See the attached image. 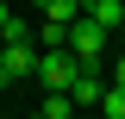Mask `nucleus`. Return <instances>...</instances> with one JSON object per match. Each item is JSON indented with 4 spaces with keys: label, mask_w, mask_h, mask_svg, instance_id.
I'll return each instance as SVG.
<instances>
[{
    "label": "nucleus",
    "mask_w": 125,
    "mask_h": 119,
    "mask_svg": "<svg viewBox=\"0 0 125 119\" xmlns=\"http://www.w3.org/2000/svg\"><path fill=\"white\" fill-rule=\"evenodd\" d=\"M38 57L44 44H0V63L13 69V82H38Z\"/></svg>",
    "instance_id": "7ed1b4c3"
},
{
    "label": "nucleus",
    "mask_w": 125,
    "mask_h": 119,
    "mask_svg": "<svg viewBox=\"0 0 125 119\" xmlns=\"http://www.w3.org/2000/svg\"><path fill=\"white\" fill-rule=\"evenodd\" d=\"M0 44H31V25H25V19H19V13H13V25L0 31Z\"/></svg>",
    "instance_id": "1a4fd4ad"
},
{
    "label": "nucleus",
    "mask_w": 125,
    "mask_h": 119,
    "mask_svg": "<svg viewBox=\"0 0 125 119\" xmlns=\"http://www.w3.org/2000/svg\"><path fill=\"white\" fill-rule=\"evenodd\" d=\"M6 25H13V6H6V0H0V31H6Z\"/></svg>",
    "instance_id": "9b49d317"
},
{
    "label": "nucleus",
    "mask_w": 125,
    "mask_h": 119,
    "mask_svg": "<svg viewBox=\"0 0 125 119\" xmlns=\"http://www.w3.org/2000/svg\"><path fill=\"white\" fill-rule=\"evenodd\" d=\"M94 19H100L106 31H119V25H125V0H100V6H94Z\"/></svg>",
    "instance_id": "6e6552de"
},
{
    "label": "nucleus",
    "mask_w": 125,
    "mask_h": 119,
    "mask_svg": "<svg viewBox=\"0 0 125 119\" xmlns=\"http://www.w3.org/2000/svg\"><path fill=\"white\" fill-rule=\"evenodd\" d=\"M100 94H106V82H100V69H88V63H81V75L69 82V100H75L81 113H94V107H100Z\"/></svg>",
    "instance_id": "20e7f679"
},
{
    "label": "nucleus",
    "mask_w": 125,
    "mask_h": 119,
    "mask_svg": "<svg viewBox=\"0 0 125 119\" xmlns=\"http://www.w3.org/2000/svg\"><path fill=\"white\" fill-rule=\"evenodd\" d=\"M113 82H119V88H125V50H119V57H113Z\"/></svg>",
    "instance_id": "9d476101"
},
{
    "label": "nucleus",
    "mask_w": 125,
    "mask_h": 119,
    "mask_svg": "<svg viewBox=\"0 0 125 119\" xmlns=\"http://www.w3.org/2000/svg\"><path fill=\"white\" fill-rule=\"evenodd\" d=\"M81 6H88V13H94V6H100V0H81Z\"/></svg>",
    "instance_id": "ddd939ff"
},
{
    "label": "nucleus",
    "mask_w": 125,
    "mask_h": 119,
    "mask_svg": "<svg viewBox=\"0 0 125 119\" xmlns=\"http://www.w3.org/2000/svg\"><path fill=\"white\" fill-rule=\"evenodd\" d=\"M94 113H100V119H125V88H119V82H106V94H100Z\"/></svg>",
    "instance_id": "0eeeda50"
},
{
    "label": "nucleus",
    "mask_w": 125,
    "mask_h": 119,
    "mask_svg": "<svg viewBox=\"0 0 125 119\" xmlns=\"http://www.w3.org/2000/svg\"><path fill=\"white\" fill-rule=\"evenodd\" d=\"M44 119H81V107L69 100V94H44V107H38Z\"/></svg>",
    "instance_id": "423d86ee"
},
{
    "label": "nucleus",
    "mask_w": 125,
    "mask_h": 119,
    "mask_svg": "<svg viewBox=\"0 0 125 119\" xmlns=\"http://www.w3.org/2000/svg\"><path fill=\"white\" fill-rule=\"evenodd\" d=\"M106 38H113V31L100 25L94 13H81L75 25H69V50H75V57L88 63V69H100V57H106Z\"/></svg>",
    "instance_id": "f03ea898"
},
{
    "label": "nucleus",
    "mask_w": 125,
    "mask_h": 119,
    "mask_svg": "<svg viewBox=\"0 0 125 119\" xmlns=\"http://www.w3.org/2000/svg\"><path fill=\"white\" fill-rule=\"evenodd\" d=\"M119 38H125V25H119Z\"/></svg>",
    "instance_id": "4468645a"
},
{
    "label": "nucleus",
    "mask_w": 125,
    "mask_h": 119,
    "mask_svg": "<svg viewBox=\"0 0 125 119\" xmlns=\"http://www.w3.org/2000/svg\"><path fill=\"white\" fill-rule=\"evenodd\" d=\"M0 88H13V69H6V63H0Z\"/></svg>",
    "instance_id": "f8f14e48"
},
{
    "label": "nucleus",
    "mask_w": 125,
    "mask_h": 119,
    "mask_svg": "<svg viewBox=\"0 0 125 119\" xmlns=\"http://www.w3.org/2000/svg\"><path fill=\"white\" fill-rule=\"evenodd\" d=\"M38 13H44V25H75L88 6L81 0H38Z\"/></svg>",
    "instance_id": "39448f33"
},
{
    "label": "nucleus",
    "mask_w": 125,
    "mask_h": 119,
    "mask_svg": "<svg viewBox=\"0 0 125 119\" xmlns=\"http://www.w3.org/2000/svg\"><path fill=\"white\" fill-rule=\"evenodd\" d=\"M75 75H81V57H75L69 44L38 57V88H44V94H69V82H75Z\"/></svg>",
    "instance_id": "f257e3e1"
}]
</instances>
